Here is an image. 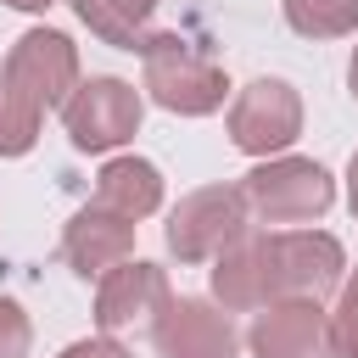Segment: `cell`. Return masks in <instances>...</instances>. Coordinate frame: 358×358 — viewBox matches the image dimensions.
I'll use <instances>...</instances> for the list:
<instances>
[{
    "label": "cell",
    "mask_w": 358,
    "mask_h": 358,
    "mask_svg": "<svg viewBox=\"0 0 358 358\" xmlns=\"http://www.w3.org/2000/svg\"><path fill=\"white\" fill-rule=\"evenodd\" d=\"M145 56V95L162 106V112H179V117H207L224 106L229 84H224V67L207 62L201 50H190L179 34H151L140 45Z\"/></svg>",
    "instance_id": "cell-1"
},
{
    "label": "cell",
    "mask_w": 358,
    "mask_h": 358,
    "mask_svg": "<svg viewBox=\"0 0 358 358\" xmlns=\"http://www.w3.org/2000/svg\"><path fill=\"white\" fill-rule=\"evenodd\" d=\"M241 196H246L252 218H263V224H313L330 213L336 179L313 157H263L241 179Z\"/></svg>",
    "instance_id": "cell-2"
},
{
    "label": "cell",
    "mask_w": 358,
    "mask_h": 358,
    "mask_svg": "<svg viewBox=\"0 0 358 358\" xmlns=\"http://www.w3.org/2000/svg\"><path fill=\"white\" fill-rule=\"evenodd\" d=\"M246 196L241 185H207V190H190L173 213H168V252L179 263H213L241 229H246Z\"/></svg>",
    "instance_id": "cell-3"
},
{
    "label": "cell",
    "mask_w": 358,
    "mask_h": 358,
    "mask_svg": "<svg viewBox=\"0 0 358 358\" xmlns=\"http://www.w3.org/2000/svg\"><path fill=\"white\" fill-rule=\"evenodd\" d=\"M140 112H145V101H140L134 84H123V78H78V90L62 106V123H67V140L78 151H112V145L134 140Z\"/></svg>",
    "instance_id": "cell-4"
},
{
    "label": "cell",
    "mask_w": 358,
    "mask_h": 358,
    "mask_svg": "<svg viewBox=\"0 0 358 358\" xmlns=\"http://www.w3.org/2000/svg\"><path fill=\"white\" fill-rule=\"evenodd\" d=\"M268 257H274V302L280 296L324 302L347 280V252L324 229H274L268 235Z\"/></svg>",
    "instance_id": "cell-5"
},
{
    "label": "cell",
    "mask_w": 358,
    "mask_h": 358,
    "mask_svg": "<svg viewBox=\"0 0 358 358\" xmlns=\"http://www.w3.org/2000/svg\"><path fill=\"white\" fill-rule=\"evenodd\" d=\"M302 134V95L285 78H257L229 106V140L246 157H280Z\"/></svg>",
    "instance_id": "cell-6"
},
{
    "label": "cell",
    "mask_w": 358,
    "mask_h": 358,
    "mask_svg": "<svg viewBox=\"0 0 358 358\" xmlns=\"http://www.w3.org/2000/svg\"><path fill=\"white\" fill-rule=\"evenodd\" d=\"M162 308H168V274L157 263H145V257H123L95 285V324H101V336L151 330L162 319Z\"/></svg>",
    "instance_id": "cell-7"
},
{
    "label": "cell",
    "mask_w": 358,
    "mask_h": 358,
    "mask_svg": "<svg viewBox=\"0 0 358 358\" xmlns=\"http://www.w3.org/2000/svg\"><path fill=\"white\" fill-rule=\"evenodd\" d=\"M28 101H39L45 112L50 106H67V95L78 90V45L67 39V34H56V28H28L17 45H11V56H6V67H0Z\"/></svg>",
    "instance_id": "cell-8"
},
{
    "label": "cell",
    "mask_w": 358,
    "mask_h": 358,
    "mask_svg": "<svg viewBox=\"0 0 358 358\" xmlns=\"http://www.w3.org/2000/svg\"><path fill=\"white\" fill-rule=\"evenodd\" d=\"M151 336H157L162 358H235L241 352L229 308H213L207 296H168Z\"/></svg>",
    "instance_id": "cell-9"
},
{
    "label": "cell",
    "mask_w": 358,
    "mask_h": 358,
    "mask_svg": "<svg viewBox=\"0 0 358 358\" xmlns=\"http://www.w3.org/2000/svg\"><path fill=\"white\" fill-rule=\"evenodd\" d=\"M252 358H336L330 352V313L308 296H280L252 319L246 336Z\"/></svg>",
    "instance_id": "cell-10"
},
{
    "label": "cell",
    "mask_w": 358,
    "mask_h": 358,
    "mask_svg": "<svg viewBox=\"0 0 358 358\" xmlns=\"http://www.w3.org/2000/svg\"><path fill=\"white\" fill-rule=\"evenodd\" d=\"M62 257H67L73 274L101 280L106 268H117L123 257H134V218H123V213H112L101 201L78 207L67 218V229H62Z\"/></svg>",
    "instance_id": "cell-11"
},
{
    "label": "cell",
    "mask_w": 358,
    "mask_h": 358,
    "mask_svg": "<svg viewBox=\"0 0 358 358\" xmlns=\"http://www.w3.org/2000/svg\"><path fill=\"white\" fill-rule=\"evenodd\" d=\"M213 302L229 313L246 308H268L274 302V257H268V235L241 229L218 257H213Z\"/></svg>",
    "instance_id": "cell-12"
},
{
    "label": "cell",
    "mask_w": 358,
    "mask_h": 358,
    "mask_svg": "<svg viewBox=\"0 0 358 358\" xmlns=\"http://www.w3.org/2000/svg\"><path fill=\"white\" fill-rule=\"evenodd\" d=\"M95 201L123 213V218H145L162 207V173L145 157H112L95 179Z\"/></svg>",
    "instance_id": "cell-13"
},
{
    "label": "cell",
    "mask_w": 358,
    "mask_h": 358,
    "mask_svg": "<svg viewBox=\"0 0 358 358\" xmlns=\"http://www.w3.org/2000/svg\"><path fill=\"white\" fill-rule=\"evenodd\" d=\"M157 6H162V0H73L78 22H84L95 39L117 45V50H140V45L151 39L145 28H151Z\"/></svg>",
    "instance_id": "cell-14"
},
{
    "label": "cell",
    "mask_w": 358,
    "mask_h": 358,
    "mask_svg": "<svg viewBox=\"0 0 358 358\" xmlns=\"http://www.w3.org/2000/svg\"><path fill=\"white\" fill-rule=\"evenodd\" d=\"M39 117H45V106L28 101V95L0 73V157H22V151H34V140H39Z\"/></svg>",
    "instance_id": "cell-15"
},
{
    "label": "cell",
    "mask_w": 358,
    "mask_h": 358,
    "mask_svg": "<svg viewBox=\"0 0 358 358\" xmlns=\"http://www.w3.org/2000/svg\"><path fill=\"white\" fill-rule=\"evenodd\" d=\"M285 22L302 39H341L358 28V0H285Z\"/></svg>",
    "instance_id": "cell-16"
},
{
    "label": "cell",
    "mask_w": 358,
    "mask_h": 358,
    "mask_svg": "<svg viewBox=\"0 0 358 358\" xmlns=\"http://www.w3.org/2000/svg\"><path fill=\"white\" fill-rule=\"evenodd\" d=\"M330 352L358 358V274L341 280V296H336V313H330Z\"/></svg>",
    "instance_id": "cell-17"
},
{
    "label": "cell",
    "mask_w": 358,
    "mask_h": 358,
    "mask_svg": "<svg viewBox=\"0 0 358 358\" xmlns=\"http://www.w3.org/2000/svg\"><path fill=\"white\" fill-rule=\"evenodd\" d=\"M28 341H34V324H28L22 302L0 296V358H28Z\"/></svg>",
    "instance_id": "cell-18"
},
{
    "label": "cell",
    "mask_w": 358,
    "mask_h": 358,
    "mask_svg": "<svg viewBox=\"0 0 358 358\" xmlns=\"http://www.w3.org/2000/svg\"><path fill=\"white\" fill-rule=\"evenodd\" d=\"M62 358H134V352H129L117 336H90V341H73Z\"/></svg>",
    "instance_id": "cell-19"
},
{
    "label": "cell",
    "mask_w": 358,
    "mask_h": 358,
    "mask_svg": "<svg viewBox=\"0 0 358 358\" xmlns=\"http://www.w3.org/2000/svg\"><path fill=\"white\" fill-rule=\"evenodd\" d=\"M347 207H352V218H358V151H352V162H347Z\"/></svg>",
    "instance_id": "cell-20"
},
{
    "label": "cell",
    "mask_w": 358,
    "mask_h": 358,
    "mask_svg": "<svg viewBox=\"0 0 358 358\" xmlns=\"http://www.w3.org/2000/svg\"><path fill=\"white\" fill-rule=\"evenodd\" d=\"M6 6H17V11H45V6H56V0H6Z\"/></svg>",
    "instance_id": "cell-21"
},
{
    "label": "cell",
    "mask_w": 358,
    "mask_h": 358,
    "mask_svg": "<svg viewBox=\"0 0 358 358\" xmlns=\"http://www.w3.org/2000/svg\"><path fill=\"white\" fill-rule=\"evenodd\" d=\"M347 84H352V101H358V50H352V67H347Z\"/></svg>",
    "instance_id": "cell-22"
}]
</instances>
